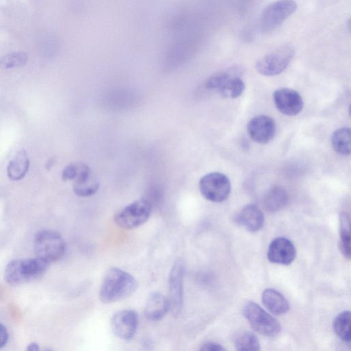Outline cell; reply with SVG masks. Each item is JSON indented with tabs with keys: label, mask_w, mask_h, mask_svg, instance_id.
<instances>
[{
	"label": "cell",
	"mask_w": 351,
	"mask_h": 351,
	"mask_svg": "<svg viewBox=\"0 0 351 351\" xmlns=\"http://www.w3.org/2000/svg\"><path fill=\"white\" fill-rule=\"evenodd\" d=\"M77 163L70 164L64 167L62 173V180L64 181L74 180L77 173Z\"/></svg>",
	"instance_id": "obj_27"
},
{
	"label": "cell",
	"mask_w": 351,
	"mask_h": 351,
	"mask_svg": "<svg viewBox=\"0 0 351 351\" xmlns=\"http://www.w3.org/2000/svg\"><path fill=\"white\" fill-rule=\"evenodd\" d=\"M247 129L250 138L260 144L270 142L276 130L274 120L267 115H258L252 118L248 122Z\"/></svg>",
	"instance_id": "obj_13"
},
{
	"label": "cell",
	"mask_w": 351,
	"mask_h": 351,
	"mask_svg": "<svg viewBox=\"0 0 351 351\" xmlns=\"http://www.w3.org/2000/svg\"><path fill=\"white\" fill-rule=\"evenodd\" d=\"M243 313L251 327L259 334L274 337L280 332V323L256 303L247 302Z\"/></svg>",
	"instance_id": "obj_3"
},
{
	"label": "cell",
	"mask_w": 351,
	"mask_h": 351,
	"mask_svg": "<svg viewBox=\"0 0 351 351\" xmlns=\"http://www.w3.org/2000/svg\"><path fill=\"white\" fill-rule=\"evenodd\" d=\"M199 350L203 351H221L224 350L225 348L219 343L215 342H207L204 343Z\"/></svg>",
	"instance_id": "obj_28"
},
{
	"label": "cell",
	"mask_w": 351,
	"mask_h": 351,
	"mask_svg": "<svg viewBox=\"0 0 351 351\" xmlns=\"http://www.w3.org/2000/svg\"><path fill=\"white\" fill-rule=\"evenodd\" d=\"M297 3L293 0H278L268 5L261 17V27L263 32H269L280 25L296 10Z\"/></svg>",
	"instance_id": "obj_9"
},
{
	"label": "cell",
	"mask_w": 351,
	"mask_h": 351,
	"mask_svg": "<svg viewBox=\"0 0 351 351\" xmlns=\"http://www.w3.org/2000/svg\"><path fill=\"white\" fill-rule=\"evenodd\" d=\"M296 251L292 242L285 237L274 239L269 245L267 258L273 263L287 265L295 258Z\"/></svg>",
	"instance_id": "obj_15"
},
{
	"label": "cell",
	"mask_w": 351,
	"mask_h": 351,
	"mask_svg": "<svg viewBox=\"0 0 351 351\" xmlns=\"http://www.w3.org/2000/svg\"><path fill=\"white\" fill-rule=\"evenodd\" d=\"M184 263L178 259L173 265L169 276V311L176 317L181 313L183 304V279Z\"/></svg>",
	"instance_id": "obj_10"
},
{
	"label": "cell",
	"mask_w": 351,
	"mask_h": 351,
	"mask_svg": "<svg viewBox=\"0 0 351 351\" xmlns=\"http://www.w3.org/2000/svg\"><path fill=\"white\" fill-rule=\"evenodd\" d=\"M235 221L250 232L259 230L264 223L262 211L254 204L243 207L235 216Z\"/></svg>",
	"instance_id": "obj_16"
},
{
	"label": "cell",
	"mask_w": 351,
	"mask_h": 351,
	"mask_svg": "<svg viewBox=\"0 0 351 351\" xmlns=\"http://www.w3.org/2000/svg\"><path fill=\"white\" fill-rule=\"evenodd\" d=\"M28 56L23 51H15L0 58V66L4 69H12L25 65Z\"/></svg>",
	"instance_id": "obj_25"
},
{
	"label": "cell",
	"mask_w": 351,
	"mask_h": 351,
	"mask_svg": "<svg viewBox=\"0 0 351 351\" xmlns=\"http://www.w3.org/2000/svg\"><path fill=\"white\" fill-rule=\"evenodd\" d=\"M339 248L343 255L348 259L350 258V221L346 213L340 216L339 225Z\"/></svg>",
	"instance_id": "obj_22"
},
{
	"label": "cell",
	"mask_w": 351,
	"mask_h": 351,
	"mask_svg": "<svg viewBox=\"0 0 351 351\" xmlns=\"http://www.w3.org/2000/svg\"><path fill=\"white\" fill-rule=\"evenodd\" d=\"M208 89L215 90L226 99H236L240 97L244 90L243 80L235 73L221 71L210 76L206 82Z\"/></svg>",
	"instance_id": "obj_8"
},
{
	"label": "cell",
	"mask_w": 351,
	"mask_h": 351,
	"mask_svg": "<svg viewBox=\"0 0 351 351\" xmlns=\"http://www.w3.org/2000/svg\"><path fill=\"white\" fill-rule=\"evenodd\" d=\"M99 184L96 178L81 184L73 185L74 193L80 197H89L94 195L99 189Z\"/></svg>",
	"instance_id": "obj_26"
},
{
	"label": "cell",
	"mask_w": 351,
	"mask_h": 351,
	"mask_svg": "<svg viewBox=\"0 0 351 351\" xmlns=\"http://www.w3.org/2000/svg\"><path fill=\"white\" fill-rule=\"evenodd\" d=\"M333 329L339 339L346 343L350 344V313L349 311L341 312L335 318Z\"/></svg>",
	"instance_id": "obj_23"
},
{
	"label": "cell",
	"mask_w": 351,
	"mask_h": 351,
	"mask_svg": "<svg viewBox=\"0 0 351 351\" xmlns=\"http://www.w3.org/2000/svg\"><path fill=\"white\" fill-rule=\"evenodd\" d=\"M152 204L147 199H140L125 206L114 215V223L125 230L136 228L149 219Z\"/></svg>",
	"instance_id": "obj_6"
},
{
	"label": "cell",
	"mask_w": 351,
	"mask_h": 351,
	"mask_svg": "<svg viewBox=\"0 0 351 351\" xmlns=\"http://www.w3.org/2000/svg\"><path fill=\"white\" fill-rule=\"evenodd\" d=\"M29 166V160L26 152L21 149L9 162L7 173L10 179L19 180L27 173Z\"/></svg>",
	"instance_id": "obj_20"
},
{
	"label": "cell",
	"mask_w": 351,
	"mask_h": 351,
	"mask_svg": "<svg viewBox=\"0 0 351 351\" xmlns=\"http://www.w3.org/2000/svg\"><path fill=\"white\" fill-rule=\"evenodd\" d=\"M138 316L132 309L121 310L111 318L110 325L114 334L123 340L131 339L136 334Z\"/></svg>",
	"instance_id": "obj_11"
},
{
	"label": "cell",
	"mask_w": 351,
	"mask_h": 351,
	"mask_svg": "<svg viewBox=\"0 0 351 351\" xmlns=\"http://www.w3.org/2000/svg\"><path fill=\"white\" fill-rule=\"evenodd\" d=\"M199 189L205 199L219 203L225 201L230 195L231 183L225 174L211 172L200 179Z\"/></svg>",
	"instance_id": "obj_7"
},
{
	"label": "cell",
	"mask_w": 351,
	"mask_h": 351,
	"mask_svg": "<svg viewBox=\"0 0 351 351\" xmlns=\"http://www.w3.org/2000/svg\"><path fill=\"white\" fill-rule=\"evenodd\" d=\"M8 340V332L5 327L1 323H0V348L3 347Z\"/></svg>",
	"instance_id": "obj_29"
},
{
	"label": "cell",
	"mask_w": 351,
	"mask_h": 351,
	"mask_svg": "<svg viewBox=\"0 0 351 351\" xmlns=\"http://www.w3.org/2000/svg\"><path fill=\"white\" fill-rule=\"evenodd\" d=\"M27 350H29V351L38 350H39V347H38V345L36 344V343H32L29 345H28V347L27 348Z\"/></svg>",
	"instance_id": "obj_30"
},
{
	"label": "cell",
	"mask_w": 351,
	"mask_h": 351,
	"mask_svg": "<svg viewBox=\"0 0 351 351\" xmlns=\"http://www.w3.org/2000/svg\"><path fill=\"white\" fill-rule=\"evenodd\" d=\"M34 246L36 256L49 263L59 260L66 248L61 235L49 230H42L36 234Z\"/></svg>",
	"instance_id": "obj_5"
},
{
	"label": "cell",
	"mask_w": 351,
	"mask_h": 351,
	"mask_svg": "<svg viewBox=\"0 0 351 351\" xmlns=\"http://www.w3.org/2000/svg\"><path fill=\"white\" fill-rule=\"evenodd\" d=\"M48 266V262L37 256L34 258L13 260L5 269L4 278L10 285H19L40 277Z\"/></svg>",
	"instance_id": "obj_2"
},
{
	"label": "cell",
	"mask_w": 351,
	"mask_h": 351,
	"mask_svg": "<svg viewBox=\"0 0 351 351\" xmlns=\"http://www.w3.org/2000/svg\"><path fill=\"white\" fill-rule=\"evenodd\" d=\"M195 46L193 37L186 33L176 34V37L167 46L165 60L167 63L176 64L184 61Z\"/></svg>",
	"instance_id": "obj_14"
},
{
	"label": "cell",
	"mask_w": 351,
	"mask_h": 351,
	"mask_svg": "<svg viewBox=\"0 0 351 351\" xmlns=\"http://www.w3.org/2000/svg\"><path fill=\"white\" fill-rule=\"evenodd\" d=\"M169 311L168 298L159 292H154L147 300L144 313L152 321L162 319Z\"/></svg>",
	"instance_id": "obj_17"
},
{
	"label": "cell",
	"mask_w": 351,
	"mask_h": 351,
	"mask_svg": "<svg viewBox=\"0 0 351 351\" xmlns=\"http://www.w3.org/2000/svg\"><path fill=\"white\" fill-rule=\"evenodd\" d=\"M273 99L277 109L287 116H295L303 108L304 102L301 95L295 90L282 88L273 94Z\"/></svg>",
	"instance_id": "obj_12"
},
{
	"label": "cell",
	"mask_w": 351,
	"mask_h": 351,
	"mask_svg": "<svg viewBox=\"0 0 351 351\" xmlns=\"http://www.w3.org/2000/svg\"><path fill=\"white\" fill-rule=\"evenodd\" d=\"M331 144L337 154L349 156L350 154V129L343 127L336 130L332 134Z\"/></svg>",
	"instance_id": "obj_21"
},
{
	"label": "cell",
	"mask_w": 351,
	"mask_h": 351,
	"mask_svg": "<svg viewBox=\"0 0 351 351\" xmlns=\"http://www.w3.org/2000/svg\"><path fill=\"white\" fill-rule=\"evenodd\" d=\"M293 55V45L283 44L260 58L256 63V69L263 75H278L288 66Z\"/></svg>",
	"instance_id": "obj_4"
},
{
	"label": "cell",
	"mask_w": 351,
	"mask_h": 351,
	"mask_svg": "<svg viewBox=\"0 0 351 351\" xmlns=\"http://www.w3.org/2000/svg\"><path fill=\"white\" fill-rule=\"evenodd\" d=\"M264 306L273 314L281 315L289 309V304L284 295L274 289H267L262 293Z\"/></svg>",
	"instance_id": "obj_18"
},
{
	"label": "cell",
	"mask_w": 351,
	"mask_h": 351,
	"mask_svg": "<svg viewBox=\"0 0 351 351\" xmlns=\"http://www.w3.org/2000/svg\"><path fill=\"white\" fill-rule=\"evenodd\" d=\"M138 286L136 279L128 272L112 267L110 268L99 289V299L106 304L115 302L132 295Z\"/></svg>",
	"instance_id": "obj_1"
},
{
	"label": "cell",
	"mask_w": 351,
	"mask_h": 351,
	"mask_svg": "<svg viewBox=\"0 0 351 351\" xmlns=\"http://www.w3.org/2000/svg\"><path fill=\"white\" fill-rule=\"evenodd\" d=\"M235 348L238 350H259L260 343L257 337L249 331H243L235 335Z\"/></svg>",
	"instance_id": "obj_24"
},
{
	"label": "cell",
	"mask_w": 351,
	"mask_h": 351,
	"mask_svg": "<svg viewBox=\"0 0 351 351\" xmlns=\"http://www.w3.org/2000/svg\"><path fill=\"white\" fill-rule=\"evenodd\" d=\"M289 202V195L281 186H274L265 195L263 205L269 212H276L283 208Z\"/></svg>",
	"instance_id": "obj_19"
}]
</instances>
